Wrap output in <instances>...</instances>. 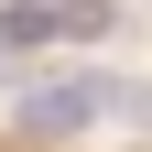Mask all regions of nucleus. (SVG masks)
<instances>
[{
  "mask_svg": "<svg viewBox=\"0 0 152 152\" xmlns=\"http://www.w3.org/2000/svg\"><path fill=\"white\" fill-rule=\"evenodd\" d=\"M98 120H141L152 130V87L141 76H109V65H54V76H33L22 98H11V130L22 141H76V130H98Z\"/></svg>",
  "mask_w": 152,
  "mask_h": 152,
  "instance_id": "1",
  "label": "nucleus"
},
{
  "mask_svg": "<svg viewBox=\"0 0 152 152\" xmlns=\"http://www.w3.org/2000/svg\"><path fill=\"white\" fill-rule=\"evenodd\" d=\"M109 22H120V0H54V33L65 44H98Z\"/></svg>",
  "mask_w": 152,
  "mask_h": 152,
  "instance_id": "2",
  "label": "nucleus"
},
{
  "mask_svg": "<svg viewBox=\"0 0 152 152\" xmlns=\"http://www.w3.org/2000/svg\"><path fill=\"white\" fill-rule=\"evenodd\" d=\"M0 44H54V0H0Z\"/></svg>",
  "mask_w": 152,
  "mask_h": 152,
  "instance_id": "3",
  "label": "nucleus"
},
{
  "mask_svg": "<svg viewBox=\"0 0 152 152\" xmlns=\"http://www.w3.org/2000/svg\"><path fill=\"white\" fill-rule=\"evenodd\" d=\"M0 87H11V65H0Z\"/></svg>",
  "mask_w": 152,
  "mask_h": 152,
  "instance_id": "4",
  "label": "nucleus"
}]
</instances>
